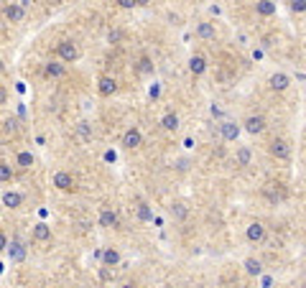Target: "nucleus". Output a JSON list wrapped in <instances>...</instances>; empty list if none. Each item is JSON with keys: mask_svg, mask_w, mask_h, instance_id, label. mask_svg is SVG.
<instances>
[{"mask_svg": "<svg viewBox=\"0 0 306 288\" xmlns=\"http://www.w3.org/2000/svg\"><path fill=\"white\" fill-rule=\"evenodd\" d=\"M110 275H112V273H110V268L105 265V268L100 270V278H102V280H110Z\"/></svg>", "mask_w": 306, "mask_h": 288, "instance_id": "34", "label": "nucleus"}, {"mask_svg": "<svg viewBox=\"0 0 306 288\" xmlns=\"http://www.w3.org/2000/svg\"><path fill=\"white\" fill-rule=\"evenodd\" d=\"M54 186L61 189V191H71V189H74V179H71V174H66V171H56V174H54Z\"/></svg>", "mask_w": 306, "mask_h": 288, "instance_id": "7", "label": "nucleus"}, {"mask_svg": "<svg viewBox=\"0 0 306 288\" xmlns=\"http://www.w3.org/2000/svg\"><path fill=\"white\" fill-rule=\"evenodd\" d=\"M118 92V82H115L112 77H102L100 79V95L102 97H110V95H115Z\"/></svg>", "mask_w": 306, "mask_h": 288, "instance_id": "10", "label": "nucleus"}, {"mask_svg": "<svg viewBox=\"0 0 306 288\" xmlns=\"http://www.w3.org/2000/svg\"><path fill=\"white\" fill-rule=\"evenodd\" d=\"M271 283H273V280H271V278H268V275L263 278V288H271Z\"/></svg>", "mask_w": 306, "mask_h": 288, "instance_id": "38", "label": "nucleus"}, {"mask_svg": "<svg viewBox=\"0 0 306 288\" xmlns=\"http://www.w3.org/2000/svg\"><path fill=\"white\" fill-rule=\"evenodd\" d=\"M140 140H143V138H140V130H138V128H128V130L123 133V146H125V148H138Z\"/></svg>", "mask_w": 306, "mask_h": 288, "instance_id": "9", "label": "nucleus"}, {"mask_svg": "<svg viewBox=\"0 0 306 288\" xmlns=\"http://www.w3.org/2000/svg\"><path fill=\"white\" fill-rule=\"evenodd\" d=\"M16 163H18L21 169H31V166H33V156H31L28 151H21V153L16 156Z\"/></svg>", "mask_w": 306, "mask_h": 288, "instance_id": "23", "label": "nucleus"}, {"mask_svg": "<svg viewBox=\"0 0 306 288\" xmlns=\"http://www.w3.org/2000/svg\"><path fill=\"white\" fill-rule=\"evenodd\" d=\"M268 85H271V90H276V92H283V90L291 85V77H288V74H283V71H276V74H271Z\"/></svg>", "mask_w": 306, "mask_h": 288, "instance_id": "6", "label": "nucleus"}, {"mask_svg": "<svg viewBox=\"0 0 306 288\" xmlns=\"http://www.w3.org/2000/svg\"><path fill=\"white\" fill-rule=\"evenodd\" d=\"M3 250H8V237L0 232V253H3Z\"/></svg>", "mask_w": 306, "mask_h": 288, "instance_id": "33", "label": "nucleus"}, {"mask_svg": "<svg viewBox=\"0 0 306 288\" xmlns=\"http://www.w3.org/2000/svg\"><path fill=\"white\" fill-rule=\"evenodd\" d=\"M250 158H253L250 148H248V146H240V148H238V153H235L238 166H250Z\"/></svg>", "mask_w": 306, "mask_h": 288, "instance_id": "19", "label": "nucleus"}, {"mask_svg": "<svg viewBox=\"0 0 306 288\" xmlns=\"http://www.w3.org/2000/svg\"><path fill=\"white\" fill-rule=\"evenodd\" d=\"M3 204H6V207H11V209H16V207H21V204H23V194H18V191H6V194H3Z\"/></svg>", "mask_w": 306, "mask_h": 288, "instance_id": "13", "label": "nucleus"}, {"mask_svg": "<svg viewBox=\"0 0 306 288\" xmlns=\"http://www.w3.org/2000/svg\"><path fill=\"white\" fill-rule=\"evenodd\" d=\"M171 214L176 217V220H184L186 214H189V209H186V204H181V201H176L174 207H171Z\"/></svg>", "mask_w": 306, "mask_h": 288, "instance_id": "24", "label": "nucleus"}, {"mask_svg": "<svg viewBox=\"0 0 306 288\" xmlns=\"http://www.w3.org/2000/svg\"><path fill=\"white\" fill-rule=\"evenodd\" d=\"M118 3H120L123 8H133V6H138V3H135V0H118Z\"/></svg>", "mask_w": 306, "mask_h": 288, "instance_id": "35", "label": "nucleus"}, {"mask_svg": "<svg viewBox=\"0 0 306 288\" xmlns=\"http://www.w3.org/2000/svg\"><path fill=\"white\" fill-rule=\"evenodd\" d=\"M245 235H248L250 242H263V240H265V227H263L260 222H250L248 230H245Z\"/></svg>", "mask_w": 306, "mask_h": 288, "instance_id": "8", "label": "nucleus"}, {"mask_svg": "<svg viewBox=\"0 0 306 288\" xmlns=\"http://www.w3.org/2000/svg\"><path fill=\"white\" fill-rule=\"evenodd\" d=\"M255 13L258 16H276V3H271V0H260V3H255Z\"/></svg>", "mask_w": 306, "mask_h": 288, "instance_id": "17", "label": "nucleus"}, {"mask_svg": "<svg viewBox=\"0 0 306 288\" xmlns=\"http://www.w3.org/2000/svg\"><path fill=\"white\" fill-rule=\"evenodd\" d=\"M288 8H291L293 13H303V11H306V0H291Z\"/></svg>", "mask_w": 306, "mask_h": 288, "instance_id": "28", "label": "nucleus"}, {"mask_svg": "<svg viewBox=\"0 0 306 288\" xmlns=\"http://www.w3.org/2000/svg\"><path fill=\"white\" fill-rule=\"evenodd\" d=\"M176 169L179 171H189V158H179L176 161Z\"/></svg>", "mask_w": 306, "mask_h": 288, "instance_id": "32", "label": "nucleus"}, {"mask_svg": "<svg viewBox=\"0 0 306 288\" xmlns=\"http://www.w3.org/2000/svg\"><path fill=\"white\" fill-rule=\"evenodd\" d=\"M76 133H80L85 140H90L92 138V130H90V122H80V125H76Z\"/></svg>", "mask_w": 306, "mask_h": 288, "instance_id": "26", "label": "nucleus"}, {"mask_svg": "<svg viewBox=\"0 0 306 288\" xmlns=\"http://www.w3.org/2000/svg\"><path fill=\"white\" fill-rule=\"evenodd\" d=\"M189 69H191V74H204L207 71V59L204 56H191L189 59Z\"/></svg>", "mask_w": 306, "mask_h": 288, "instance_id": "16", "label": "nucleus"}, {"mask_svg": "<svg viewBox=\"0 0 306 288\" xmlns=\"http://www.w3.org/2000/svg\"><path fill=\"white\" fill-rule=\"evenodd\" d=\"M0 71H3V61H0Z\"/></svg>", "mask_w": 306, "mask_h": 288, "instance_id": "40", "label": "nucleus"}, {"mask_svg": "<svg viewBox=\"0 0 306 288\" xmlns=\"http://www.w3.org/2000/svg\"><path fill=\"white\" fill-rule=\"evenodd\" d=\"M13 179V166H8V163H0V181H11Z\"/></svg>", "mask_w": 306, "mask_h": 288, "instance_id": "25", "label": "nucleus"}, {"mask_svg": "<svg viewBox=\"0 0 306 288\" xmlns=\"http://www.w3.org/2000/svg\"><path fill=\"white\" fill-rule=\"evenodd\" d=\"M44 71H46V77H64V64H59V61H49L46 66H44Z\"/></svg>", "mask_w": 306, "mask_h": 288, "instance_id": "21", "label": "nucleus"}, {"mask_svg": "<svg viewBox=\"0 0 306 288\" xmlns=\"http://www.w3.org/2000/svg\"><path fill=\"white\" fill-rule=\"evenodd\" d=\"M33 237H36V240H41V242H46V240L51 237V227H49L46 222H38V225L33 227Z\"/></svg>", "mask_w": 306, "mask_h": 288, "instance_id": "18", "label": "nucleus"}, {"mask_svg": "<svg viewBox=\"0 0 306 288\" xmlns=\"http://www.w3.org/2000/svg\"><path fill=\"white\" fill-rule=\"evenodd\" d=\"M8 255H11L13 263H23L26 260V245L21 240H11L8 242Z\"/></svg>", "mask_w": 306, "mask_h": 288, "instance_id": "5", "label": "nucleus"}, {"mask_svg": "<svg viewBox=\"0 0 306 288\" xmlns=\"http://www.w3.org/2000/svg\"><path fill=\"white\" fill-rule=\"evenodd\" d=\"M102 263H105L107 268L118 265V263H120V253L115 250V248H105V250H102Z\"/></svg>", "mask_w": 306, "mask_h": 288, "instance_id": "14", "label": "nucleus"}, {"mask_svg": "<svg viewBox=\"0 0 306 288\" xmlns=\"http://www.w3.org/2000/svg\"><path fill=\"white\" fill-rule=\"evenodd\" d=\"M268 151H271V156L278 158V161H288V158H291V148H288V143H286L283 138L271 140V143H268Z\"/></svg>", "mask_w": 306, "mask_h": 288, "instance_id": "1", "label": "nucleus"}, {"mask_svg": "<svg viewBox=\"0 0 306 288\" xmlns=\"http://www.w3.org/2000/svg\"><path fill=\"white\" fill-rule=\"evenodd\" d=\"M245 270H248V275L260 278V275H263V263H260L258 258H245Z\"/></svg>", "mask_w": 306, "mask_h": 288, "instance_id": "15", "label": "nucleus"}, {"mask_svg": "<svg viewBox=\"0 0 306 288\" xmlns=\"http://www.w3.org/2000/svg\"><path fill=\"white\" fill-rule=\"evenodd\" d=\"M23 16H26V8H23L21 3L6 6V18H8V21H23Z\"/></svg>", "mask_w": 306, "mask_h": 288, "instance_id": "11", "label": "nucleus"}, {"mask_svg": "<svg viewBox=\"0 0 306 288\" xmlns=\"http://www.w3.org/2000/svg\"><path fill=\"white\" fill-rule=\"evenodd\" d=\"M100 225H102V227H118L120 220H118V214H115L112 209H102V212H100Z\"/></svg>", "mask_w": 306, "mask_h": 288, "instance_id": "12", "label": "nucleus"}, {"mask_svg": "<svg viewBox=\"0 0 306 288\" xmlns=\"http://www.w3.org/2000/svg\"><path fill=\"white\" fill-rule=\"evenodd\" d=\"M6 100H8V95H6V90H0V105H6Z\"/></svg>", "mask_w": 306, "mask_h": 288, "instance_id": "36", "label": "nucleus"}, {"mask_svg": "<svg viewBox=\"0 0 306 288\" xmlns=\"http://www.w3.org/2000/svg\"><path fill=\"white\" fill-rule=\"evenodd\" d=\"M56 51H59V56H61L64 61H69V64H71V61H76V59H80V51H76V46L71 44L69 38H66V41H61V44L56 46Z\"/></svg>", "mask_w": 306, "mask_h": 288, "instance_id": "4", "label": "nucleus"}, {"mask_svg": "<svg viewBox=\"0 0 306 288\" xmlns=\"http://www.w3.org/2000/svg\"><path fill=\"white\" fill-rule=\"evenodd\" d=\"M240 130H243V125H238V122H233V120L219 122V135L224 140H238L240 138Z\"/></svg>", "mask_w": 306, "mask_h": 288, "instance_id": "3", "label": "nucleus"}, {"mask_svg": "<svg viewBox=\"0 0 306 288\" xmlns=\"http://www.w3.org/2000/svg\"><path fill=\"white\" fill-rule=\"evenodd\" d=\"M138 217H140V220H145V222H148V220H153V212L148 209V204H140V207H138Z\"/></svg>", "mask_w": 306, "mask_h": 288, "instance_id": "30", "label": "nucleus"}, {"mask_svg": "<svg viewBox=\"0 0 306 288\" xmlns=\"http://www.w3.org/2000/svg\"><path fill=\"white\" fill-rule=\"evenodd\" d=\"M161 125H164L166 130H176V128H179V117H176L174 112H166V115L161 117Z\"/></svg>", "mask_w": 306, "mask_h": 288, "instance_id": "22", "label": "nucleus"}, {"mask_svg": "<svg viewBox=\"0 0 306 288\" xmlns=\"http://www.w3.org/2000/svg\"><path fill=\"white\" fill-rule=\"evenodd\" d=\"M120 288H135V285H133V283H123Z\"/></svg>", "mask_w": 306, "mask_h": 288, "instance_id": "39", "label": "nucleus"}, {"mask_svg": "<svg viewBox=\"0 0 306 288\" xmlns=\"http://www.w3.org/2000/svg\"><path fill=\"white\" fill-rule=\"evenodd\" d=\"M107 41H110V44H120V41H123V31L120 28H112L107 33Z\"/></svg>", "mask_w": 306, "mask_h": 288, "instance_id": "27", "label": "nucleus"}, {"mask_svg": "<svg viewBox=\"0 0 306 288\" xmlns=\"http://www.w3.org/2000/svg\"><path fill=\"white\" fill-rule=\"evenodd\" d=\"M212 115H214V117H219V115H222V110H219L217 105H212Z\"/></svg>", "mask_w": 306, "mask_h": 288, "instance_id": "37", "label": "nucleus"}, {"mask_svg": "<svg viewBox=\"0 0 306 288\" xmlns=\"http://www.w3.org/2000/svg\"><path fill=\"white\" fill-rule=\"evenodd\" d=\"M197 36H199V38H214V36H217L214 23H199V26H197Z\"/></svg>", "mask_w": 306, "mask_h": 288, "instance_id": "20", "label": "nucleus"}, {"mask_svg": "<svg viewBox=\"0 0 306 288\" xmlns=\"http://www.w3.org/2000/svg\"><path fill=\"white\" fill-rule=\"evenodd\" d=\"M16 128H18V125H16L13 117H8V120L3 122V130H6V133H16Z\"/></svg>", "mask_w": 306, "mask_h": 288, "instance_id": "31", "label": "nucleus"}, {"mask_svg": "<svg viewBox=\"0 0 306 288\" xmlns=\"http://www.w3.org/2000/svg\"><path fill=\"white\" fill-rule=\"evenodd\" d=\"M243 130H248L250 135H260V133L265 130V117H263V115H250V117H245Z\"/></svg>", "mask_w": 306, "mask_h": 288, "instance_id": "2", "label": "nucleus"}, {"mask_svg": "<svg viewBox=\"0 0 306 288\" xmlns=\"http://www.w3.org/2000/svg\"><path fill=\"white\" fill-rule=\"evenodd\" d=\"M138 69H140L143 74H150V71H153V61H150L148 56H143V59H140V64H138Z\"/></svg>", "mask_w": 306, "mask_h": 288, "instance_id": "29", "label": "nucleus"}]
</instances>
